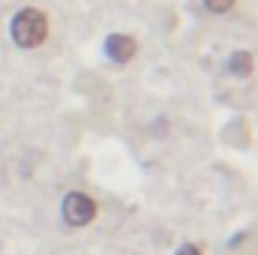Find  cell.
Wrapping results in <instances>:
<instances>
[{
	"mask_svg": "<svg viewBox=\"0 0 258 255\" xmlns=\"http://www.w3.org/2000/svg\"><path fill=\"white\" fill-rule=\"evenodd\" d=\"M9 36H12V42H15L21 51L39 48V45L48 39V15H45L42 9H33V6L15 12L12 21H9Z\"/></svg>",
	"mask_w": 258,
	"mask_h": 255,
	"instance_id": "cell-1",
	"label": "cell"
},
{
	"mask_svg": "<svg viewBox=\"0 0 258 255\" xmlns=\"http://www.w3.org/2000/svg\"><path fill=\"white\" fill-rule=\"evenodd\" d=\"M60 213H63V222L72 228H84L93 222L96 216V201L87 195V192H69L60 204Z\"/></svg>",
	"mask_w": 258,
	"mask_h": 255,
	"instance_id": "cell-2",
	"label": "cell"
},
{
	"mask_svg": "<svg viewBox=\"0 0 258 255\" xmlns=\"http://www.w3.org/2000/svg\"><path fill=\"white\" fill-rule=\"evenodd\" d=\"M135 51H138V45H135V39L126 36V33H111L105 39V54H108L111 63H117V66L129 63L135 57Z\"/></svg>",
	"mask_w": 258,
	"mask_h": 255,
	"instance_id": "cell-3",
	"label": "cell"
},
{
	"mask_svg": "<svg viewBox=\"0 0 258 255\" xmlns=\"http://www.w3.org/2000/svg\"><path fill=\"white\" fill-rule=\"evenodd\" d=\"M225 69H228L234 78H249V75L255 72V57H252L249 51H234V54L228 57Z\"/></svg>",
	"mask_w": 258,
	"mask_h": 255,
	"instance_id": "cell-4",
	"label": "cell"
},
{
	"mask_svg": "<svg viewBox=\"0 0 258 255\" xmlns=\"http://www.w3.org/2000/svg\"><path fill=\"white\" fill-rule=\"evenodd\" d=\"M204 6H207L213 15H222V12H228V9L234 6V0H204Z\"/></svg>",
	"mask_w": 258,
	"mask_h": 255,
	"instance_id": "cell-5",
	"label": "cell"
},
{
	"mask_svg": "<svg viewBox=\"0 0 258 255\" xmlns=\"http://www.w3.org/2000/svg\"><path fill=\"white\" fill-rule=\"evenodd\" d=\"M174 255H204V252H201L195 243H183V246H180V249H177Z\"/></svg>",
	"mask_w": 258,
	"mask_h": 255,
	"instance_id": "cell-6",
	"label": "cell"
}]
</instances>
